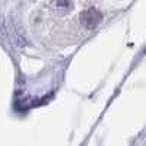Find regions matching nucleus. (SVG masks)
<instances>
[{"label": "nucleus", "instance_id": "f257e3e1", "mask_svg": "<svg viewBox=\"0 0 146 146\" xmlns=\"http://www.w3.org/2000/svg\"><path fill=\"white\" fill-rule=\"evenodd\" d=\"M101 21H102V15L95 9H88L80 13V23L88 29L96 28L101 23Z\"/></svg>", "mask_w": 146, "mask_h": 146}]
</instances>
